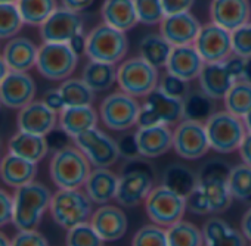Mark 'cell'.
I'll return each mask as SVG.
<instances>
[{"mask_svg":"<svg viewBox=\"0 0 251 246\" xmlns=\"http://www.w3.org/2000/svg\"><path fill=\"white\" fill-rule=\"evenodd\" d=\"M0 246H12V240H9L3 231H0Z\"/></svg>","mask_w":251,"mask_h":246,"instance_id":"obj_61","label":"cell"},{"mask_svg":"<svg viewBox=\"0 0 251 246\" xmlns=\"http://www.w3.org/2000/svg\"><path fill=\"white\" fill-rule=\"evenodd\" d=\"M241 231L245 236V239L251 242V206L242 215V220H241Z\"/></svg>","mask_w":251,"mask_h":246,"instance_id":"obj_57","label":"cell"},{"mask_svg":"<svg viewBox=\"0 0 251 246\" xmlns=\"http://www.w3.org/2000/svg\"><path fill=\"white\" fill-rule=\"evenodd\" d=\"M49 211L59 227L70 230L90 220L93 214V202L84 190L58 189L52 195Z\"/></svg>","mask_w":251,"mask_h":246,"instance_id":"obj_4","label":"cell"},{"mask_svg":"<svg viewBox=\"0 0 251 246\" xmlns=\"http://www.w3.org/2000/svg\"><path fill=\"white\" fill-rule=\"evenodd\" d=\"M0 148H2V137H0ZM0 161H2V157H0Z\"/></svg>","mask_w":251,"mask_h":246,"instance_id":"obj_63","label":"cell"},{"mask_svg":"<svg viewBox=\"0 0 251 246\" xmlns=\"http://www.w3.org/2000/svg\"><path fill=\"white\" fill-rule=\"evenodd\" d=\"M138 97H133L121 90L108 94L99 105V118L103 126L114 132H129L138 124L141 112Z\"/></svg>","mask_w":251,"mask_h":246,"instance_id":"obj_9","label":"cell"},{"mask_svg":"<svg viewBox=\"0 0 251 246\" xmlns=\"http://www.w3.org/2000/svg\"><path fill=\"white\" fill-rule=\"evenodd\" d=\"M232 37V52L241 58L251 56V21L241 25L230 33Z\"/></svg>","mask_w":251,"mask_h":246,"instance_id":"obj_46","label":"cell"},{"mask_svg":"<svg viewBox=\"0 0 251 246\" xmlns=\"http://www.w3.org/2000/svg\"><path fill=\"white\" fill-rule=\"evenodd\" d=\"M14 217V196L5 189H0V227L12 223Z\"/></svg>","mask_w":251,"mask_h":246,"instance_id":"obj_50","label":"cell"},{"mask_svg":"<svg viewBox=\"0 0 251 246\" xmlns=\"http://www.w3.org/2000/svg\"><path fill=\"white\" fill-rule=\"evenodd\" d=\"M124 134L117 140L118 143V149H120V155L123 158H126L127 161H133V159H139L141 152H139V146H138V140H136V132L135 133H127L123 132Z\"/></svg>","mask_w":251,"mask_h":246,"instance_id":"obj_47","label":"cell"},{"mask_svg":"<svg viewBox=\"0 0 251 246\" xmlns=\"http://www.w3.org/2000/svg\"><path fill=\"white\" fill-rule=\"evenodd\" d=\"M0 108H2V102H0Z\"/></svg>","mask_w":251,"mask_h":246,"instance_id":"obj_64","label":"cell"},{"mask_svg":"<svg viewBox=\"0 0 251 246\" xmlns=\"http://www.w3.org/2000/svg\"><path fill=\"white\" fill-rule=\"evenodd\" d=\"M129 52V39L126 33L102 22L87 33L86 56L89 61H99L117 65Z\"/></svg>","mask_w":251,"mask_h":246,"instance_id":"obj_5","label":"cell"},{"mask_svg":"<svg viewBox=\"0 0 251 246\" xmlns=\"http://www.w3.org/2000/svg\"><path fill=\"white\" fill-rule=\"evenodd\" d=\"M144 105L154 112L161 124H179L183 119V102L180 99L167 96L158 87L145 97Z\"/></svg>","mask_w":251,"mask_h":246,"instance_id":"obj_29","label":"cell"},{"mask_svg":"<svg viewBox=\"0 0 251 246\" xmlns=\"http://www.w3.org/2000/svg\"><path fill=\"white\" fill-rule=\"evenodd\" d=\"M225 65L229 71V74L235 78V80H241L242 72H244V65H245V58H241L238 55H230L226 61Z\"/></svg>","mask_w":251,"mask_h":246,"instance_id":"obj_53","label":"cell"},{"mask_svg":"<svg viewBox=\"0 0 251 246\" xmlns=\"http://www.w3.org/2000/svg\"><path fill=\"white\" fill-rule=\"evenodd\" d=\"M164 14L173 15V14H182L189 12L195 3V0H161Z\"/></svg>","mask_w":251,"mask_h":246,"instance_id":"obj_51","label":"cell"},{"mask_svg":"<svg viewBox=\"0 0 251 246\" xmlns=\"http://www.w3.org/2000/svg\"><path fill=\"white\" fill-rule=\"evenodd\" d=\"M204 64V59L194 45L176 46L172 50V55L166 65V71L191 83L192 80H198Z\"/></svg>","mask_w":251,"mask_h":246,"instance_id":"obj_24","label":"cell"},{"mask_svg":"<svg viewBox=\"0 0 251 246\" xmlns=\"http://www.w3.org/2000/svg\"><path fill=\"white\" fill-rule=\"evenodd\" d=\"M89 221L103 242L120 240L129 227V220L124 211L120 206L109 203L99 205V208L93 211Z\"/></svg>","mask_w":251,"mask_h":246,"instance_id":"obj_19","label":"cell"},{"mask_svg":"<svg viewBox=\"0 0 251 246\" xmlns=\"http://www.w3.org/2000/svg\"><path fill=\"white\" fill-rule=\"evenodd\" d=\"M158 89L166 93L167 96H172V97H176V99H180L183 100L186 97V94L191 91V86H189V81L183 80V78H179L170 72H164L161 77H160V81H158Z\"/></svg>","mask_w":251,"mask_h":246,"instance_id":"obj_45","label":"cell"},{"mask_svg":"<svg viewBox=\"0 0 251 246\" xmlns=\"http://www.w3.org/2000/svg\"><path fill=\"white\" fill-rule=\"evenodd\" d=\"M90 167L92 164L75 145H65L53 152L49 174L58 189H80L92 171Z\"/></svg>","mask_w":251,"mask_h":246,"instance_id":"obj_2","label":"cell"},{"mask_svg":"<svg viewBox=\"0 0 251 246\" xmlns=\"http://www.w3.org/2000/svg\"><path fill=\"white\" fill-rule=\"evenodd\" d=\"M120 177L109 168H93L84 183V192L96 205H105L115 199Z\"/></svg>","mask_w":251,"mask_h":246,"instance_id":"obj_25","label":"cell"},{"mask_svg":"<svg viewBox=\"0 0 251 246\" xmlns=\"http://www.w3.org/2000/svg\"><path fill=\"white\" fill-rule=\"evenodd\" d=\"M173 149L188 161L202 158L211 149L204 122L182 119L173 130Z\"/></svg>","mask_w":251,"mask_h":246,"instance_id":"obj_13","label":"cell"},{"mask_svg":"<svg viewBox=\"0 0 251 246\" xmlns=\"http://www.w3.org/2000/svg\"><path fill=\"white\" fill-rule=\"evenodd\" d=\"M73 140L95 168H109L121 157L117 140L98 127L81 133Z\"/></svg>","mask_w":251,"mask_h":246,"instance_id":"obj_12","label":"cell"},{"mask_svg":"<svg viewBox=\"0 0 251 246\" xmlns=\"http://www.w3.org/2000/svg\"><path fill=\"white\" fill-rule=\"evenodd\" d=\"M223 102L226 111L242 118L251 109V84L244 80H236Z\"/></svg>","mask_w":251,"mask_h":246,"instance_id":"obj_39","label":"cell"},{"mask_svg":"<svg viewBox=\"0 0 251 246\" xmlns=\"http://www.w3.org/2000/svg\"><path fill=\"white\" fill-rule=\"evenodd\" d=\"M241 80L247 81L251 84V56L245 59V65H244V72H242V77Z\"/></svg>","mask_w":251,"mask_h":246,"instance_id":"obj_58","label":"cell"},{"mask_svg":"<svg viewBox=\"0 0 251 246\" xmlns=\"http://www.w3.org/2000/svg\"><path fill=\"white\" fill-rule=\"evenodd\" d=\"M68 45L71 46V49H73L78 56L86 55V47H87V34H84V33L77 34L73 40H70V43H68Z\"/></svg>","mask_w":251,"mask_h":246,"instance_id":"obj_56","label":"cell"},{"mask_svg":"<svg viewBox=\"0 0 251 246\" xmlns=\"http://www.w3.org/2000/svg\"><path fill=\"white\" fill-rule=\"evenodd\" d=\"M208 12L211 22L230 33L251 20L250 0H211Z\"/></svg>","mask_w":251,"mask_h":246,"instance_id":"obj_20","label":"cell"},{"mask_svg":"<svg viewBox=\"0 0 251 246\" xmlns=\"http://www.w3.org/2000/svg\"><path fill=\"white\" fill-rule=\"evenodd\" d=\"M242 121H244V126H245L247 132H251V109L242 116Z\"/></svg>","mask_w":251,"mask_h":246,"instance_id":"obj_60","label":"cell"},{"mask_svg":"<svg viewBox=\"0 0 251 246\" xmlns=\"http://www.w3.org/2000/svg\"><path fill=\"white\" fill-rule=\"evenodd\" d=\"M17 3H0V39H12L24 27Z\"/></svg>","mask_w":251,"mask_h":246,"instance_id":"obj_41","label":"cell"},{"mask_svg":"<svg viewBox=\"0 0 251 246\" xmlns=\"http://www.w3.org/2000/svg\"><path fill=\"white\" fill-rule=\"evenodd\" d=\"M36 90V83L28 72L9 71L0 84V102L3 106L20 111L34 100Z\"/></svg>","mask_w":251,"mask_h":246,"instance_id":"obj_16","label":"cell"},{"mask_svg":"<svg viewBox=\"0 0 251 246\" xmlns=\"http://www.w3.org/2000/svg\"><path fill=\"white\" fill-rule=\"evenodd\" d=\"M227 184L233 199L248 201L251 199V167L247 164L230 168Z\"/></svg>","mask_w":251,"mask_h":246,"instance_id":"obj_40","label":"cell"},{"mask_svg":"<svg viewBox=\"0 0 251 246\" xmlns=\"http://www.w3.org/2000/svg\"><path fill=\"white\" fill-rule=\"evenodd\" d=\"M37 174V164L24 159L12 152H8L0 161V179L9 187H21L34 181Z\"/></svg>","mask_w":251,"mask_h":246,"instance_id":"obj_28","label":"cell"},{"mask_svg":"<svg viewBox=\"0 0 251 246\" xmlns=\"http://www.w3.org/2000/svg\"><path fill=\"white\" fill-rule=\"evenodd\" d=\"M138 20L144 25H160L164 20V8L161 0H133Z\"/></svg>","mask_w":251,"mask_h":246,"instance_id":"obj_43","label":"cell"},{"mask_svg":"<svg viewBox=\"0 0 251 246\" xmlns=\"http://www.w3.org/2000/svg\"><path fill=\"white\" fill-rule=\"evenodd\" d=\"M18 0H0V3H17Z\"/></svg>","mask_w":251,"mask_h":246,"instance_id":"obj_62","label":"cell"},{"mask_svg":"<svg viewBox=\"0 0 251 246\" xmlns=\"http://www.w3.org/2000/svg\"><path fill=\"white\" fill-rule=\"evenodd\" d=\"M78 58L68 43H43L39 46L36 68L48 80L64 81L75 71Z\"/></svg>","mask_w":251,"mask_h":246,"instance_id":"obj_10","label":"cell"},{"mask_svg":"<svg viewBox=\"0 0 251 246\" xmlns=\"http://www.w3.org/2000/svg\"><path fill=\"white\" fill-rule=\"evenodd\" d=\"M154 189V171L150 164L133 159L120 174L115 201L120 206L135 208L144 203Z\"/></svg>","mask_w":251,"mask_h":246,"instance_id":"obj_3","label":"cell"},{"mask_svg":"<svg viewBox=\"0 0 251 246\" xmlns=\"http://www.w3.org/2000/svg\"><path fill=\"white\" fill-rule=\"evenodd\" d=\"M39 46L28 37H12L5 45L2 56L9 71L28 72L37 64Z\"/></svg>","mask_w":251,"mask_h":246,"instance_id":"obj_22","label":"cell"},{"mask_svg":"<svg viewBox=\"0 0 251 246\" xmlns=\"http://www.w3.org/2000/svg\"><path fill=\"white\" fill-rule=\"evenodd\" d=\"M144 205L151 223L164 228L183 220L186 211L185 196L173 192L164 184L154 187Z\"/></svg>","mask_w":251,"mask_h":246,"instance_id":"obj_11","label":"cell"},{"mask_svg":"<svg viewBox=\"0 0 251 246\" xmlns=\"http://www.w3.org/2000/svg\"><path fill=\"white\" fill-rule=\"evenodd\" d=\"M160 74L142 56L129 58L117 67V84L121 91L133 97H147L158 87Z\"/></svg>","mask_w":251,"mask_h":246,"instance_id":"obj_7","label":"cell"},{"mask_svg":"<svg viewBox=\"0 0 251 246\" xmlns=\"http://www.w3.org/2000/svg\"><path fill=\"white\" fill-rule=\"evenodd\" d=\"M8 72H9V68H8V65H6V62H5L3 56L0 55V84H2V81H3L5 77L8 75Z\"/></svg>","mask_w":251,"mask_h":246,"instance_id":"obj_59","label":"cell"},{"mask_svg":"<svg viewBox=\"0 0 251 246\" xmlns=\"http://www.w3.org/2000/svg\"><path fill=\"white\" fill-rule=\"evenodd\" d=\"M99 112L92 105L89 106H65L58 113V124L61 132L74 139L81 133L98 127Z\"/></svg>","mask_w":251,"mask_h":246,"instance_id":"obj_23","label":"cell"},{"mask_svg":"<svg viewBox=\"0 0 251 246\" xmlns=\"http://www.w3.org/2000/svg\"><path fill=\"white\" fill-rule=\"evenodd\" d=\"M84 83L95 91H106L117 83V67L106 62L89 61L81 72Z\"/></svg>","mask_w":251,"mask_h":246,"instance_id":"obj_32","label":"cell"},{"mask_svg":"<svg viewBox=\"0 0 251 246\" xmlns=\"http://www.w3.org/2000/svg\"><path fill=\"white\" fill-rule=\"evenodd\" d=\"M230 168L220 159L205 162L198 173V184L202 189L210 212H223L232 203V193L227 184Z\"/></svg>","mask_w":251,"mask_h":246,"instance_id":"obj_8","label":"cell"},{"mask_svg":"<svg viewBox=\"0 0 251 246\" xmlns=\"http://www.w3.org/2000/svg\"><path fill=\"white\" fill-rule=\"evenodd\" d=\"M93 2L95 0H61L64 8H67L73 12H78V14L89 9L93 5Z\"/></svg>","mask_w":251,"mask_h":246,"instance_id":"obj_54","label":"cell"},{"mask_svg":"<svg viewBox=\"0 0 251 246\" xmlns=\"http://www.w3.org/2000/svg\"><path fill=\"white\" fill-rule=\"evenodd\" d=\"M12 246H49L46 237L37 230H18Z\"/></svg>","mask_w":251,"mask_h":246,"instance_id":"obj_49","label":"cell"},{"mask_svg":"<svg viewBox=\"0 0 251 246\" xmlns=\"http://www.w3.org/2000/svg\"><path fill=\"white\" fill-rule=\"evenodd\" d=\"M84 21L78 12L64 6L58 8L40 27L43 43H70L77 34L83 33Z\"/></svg>","mask_w":251,"mask_h":246,"instance_id":"obj_15","label":"cell"},{"mask_svg":"<svg viewBox=\"0 0 251 246\" xmlns=\"http://www.w3.org/2000/svg\"><path fill=\"white\" fill-rule=\"evenodd\" d=\"M185 199H186V209L191 211L192 214H195V215L210 214V208H208L207 198H205L202 189L200 187V184Z\"/></svg>","mask_w":251,"mask_h":246,"instance_id":"obj_48","label":"cell"},{"mask_svg":"<svg viewBox=\"0 0 251 246\" xmlns=\"http://www.w3.org/2000/svg\"><path fill=\"white\" fill-rule=\"evenodd\" d=\"M105 24L123 33H127L139 24L133 0H105L100 8Z\"/></svg>","mask_w":251,"mask_h":246,"instance_id":"obj_27","label":"cell"},{"mask_svg":"<svg viewBox=\"0 0 251 246\" xmlns=\"http://www.w3.org/2000/svg\"><path fill=\"white\" fill-rule=\"evenodd\" d=\"M173 46L158 33L147 34L139 42V56H142L148 64L155 67L157 69L166 68L169 58L172 55Z\"/></svg>","mask_w":251,"mask_h":246,"instance_id":"obj_33","label":"cell"},{"mask_svg":"<svg viewBox=\"0 0 251 246\" xmlns=\"http://www.w3.org/2000/svg\"><path fill=\"white\" fill-rule=\"evenodd\" d=\"M43 102L48 108H50L53 112L59 113L65 108V102L62 99V94L59 89H50L43 94Z\"/></svg>","mask_w":251,"mask_h":246,"instance_id":"obj_52","label":"cell"},{"mask_svg":"<svg viewBox=\"0 0 251 246\" xmlns=\"http://www.w3.org/2000/svg\"><path fill=\"white\" fill-rule=\"evenodd\" d=\"M210 148L219 154H232L239 149L247 129L242 118L230 113L229 111L214 112L205 122Z\"/></svg>","mask_w":251,"mask_h":246,"instance_id":"obj_6","label":"cell"},{"mask_svg":"<svg viewBox=\"0 0 251 246\" xmlns=\"http://www.w3.org/2000/svg\"><path fill=\"white\" fill-rule=\"evenodd\" d=\"M65 106H89L95 102V91L84 83L83 78H67L58 87Z\"/></svg>","mask_w":251,"mask_h":246,"instance_id":"obj_38","label":"cell"},{"mask_svg":"<svg viewBox=\"0 0 251 246\" xmlns=\"http://www.w3.org/2000/svg\"><path fill=\"white\" fill-rule=\"evenodd\" d=\"M166 230L169 246H205L202 230L191 221L180 220Z\"/></svg>","mask_w":251,"mask_h":246,"instance_id":"obj_36","label":"cell"},{"mask_svg":"<svg viewBox=\"0 0 251 246\" xmlns=\"http://www.w3.org/2000/svg\"><path fill=\"white\" fill-rule=\"evenodd\" d=\"M132 246H169L167 230L154 223L144 225L135 233Z\"/></svg>","mask_w":251,"mask_h":246,"instance_id":"obj_44","label":"cell"},{"mask_svg":"<svg viewBox=\"0 0 251 246\" xmlns=\"http://www.w3.org/2000/svg\"><path fill=\"white\" fill-rule=\"evenodd\" d=\"M238 152H239V157H241L242 162L251 167V132H247Z\"/></svg>","mask_w":251,"mask_h":246,"instance_id":"obj_55","label":"cell"},{"mask_svg":"<svg viewBox=\"0 0 251 246\" xmlns=\"http://www.w3.org/2000/svg\"><path fill=\"white\" fill-rule=\"evenodd\" d=\"M194 46L205 64L225 62L230 55H233L230 31L211 21L202 24Z\"/></svg>","mask_w":251,"mask_h":246,"instance_id":"obj_14","label":"cell"},{"mask_svg":"<svg viewBox=\"0 0 251 246\" xmlns=\"http://www.w3.org/2000/svg\"><path fill=\"white\" fill-rule=\"evenodd\" d=\"M235 81L236 80L229 74L225 62L204 64L202 71L198 77L200 90H202L213 100L225 99Z\"/></svg>","mask_w":251,"mask_h":246,"instance_id":"obj_26","label":"cell"},{"mask_svg":"<svg viewBox=\"0 0 251 246\" xmlns=\"http://www.w3.org/2000/svg\"><path fill=\"white\" fill-rule=\"evenodd\" d=\"M9 152L28 159L34 164H39L49 152V142L46 136H39V134H31L25 132L15 133L9 143H8Z\"/></svg>","mask_w":251,"mask_h":246,"instance_id":"obj_30","label":"cell"},{"mask_svg":"<svg viewBox=\"0 0 251 246\" xmlns=\"http://www.w3.org/2000/svg\"><path fill=\"white\" fill-rule=\"evenodd\" d=\"M183 102V119L205 122L214 113V100L202 90H191Z\"/></svg>","mask_w":251,"mask_h":246,"instance_id":"obj_37","label":"cell"},{"mask_svg":"<svg viewBox=\"0 0 251 246\" xmlns=\"http://www.w3.org/2000/svg\"><path fill=\"white\" fill-rule=\"evenodd\" d=\"M58 124V113L45 105L43 100H33L21 108L17 116V126L20 132L48 136Z\"/></svg>","mask_w":251,"mask_h":246,"instance_id":"obj_18","label":"cell"},{"mask_svg":"<svg viewBox=\"0 0 251 246\" xmlns=\"http://www.w3.org/2000/svg\"><path fill=\"white\" fill-rule=\"evenodd\" d=\"M103 240L96 233L90 221L81 223L67 230L65 246H102Z\"/></svg>","mask_w":251,"mask_h":246,"instance_id":"obj_42","label":"cell"},{"mask_svg":"<svg viewBox=\"0 0 251 246\" xmlns=\"http://www.w3.org/2000/svg\"><path fill=\"white\" fill-rule=\"evenodd\" d=\"M158 27H160L158 33L173 47H176V46L194 45L202 24L189 11V12H182V14L166 15Z\"/></svg>","mask_w":251,"mask_h":246,"instance_id":"obj_17","label":"cell"},{"mask_svg":"<svg viewBox=\"0 0 251 246\" xmlns=\"http://www.w3.org/2000/svg\"><path fill=\"white\" fill-rule=\"evenodd\" d=\"M136 140L142 158H158L173 148V130L167 124L138 129Z\"/></svg>","mask_w":251,"mask_h":246,"instance_id":"obj_21","label":"cell"},{"mask_svg":"<svg viewBox=\"0 0 251 246\" xmlns=\"http://www.w3.org/2000/svg\"><path fill=\"white\" fill-rule=\"evenodd\" d=\"M163 184L186 198L198 186V174L185 165L175 164L164 171Z\"/></svg>","mask_w":251,"mask_h":246,"instance_id":"obj_35","label":"cell"},{"mask_svg":"<svg viewBox=\"0 0 251 246\" xmlns=\"http://www.w3.org/2000/svg\"><path fill=\"white\" fill-rule=\"evenodd\" d=\"M17 6L25 25L40 27L56 9V0H18Z\"/></svg>","mask_w":251,"mask_h":246,"instance_id":"obj_34","label":"cell"},{"mask_svg":"<svg viewBox=\"0 0 251 246\" xmlns=\"http://www.w3.org/2000/svg\"><path fill=\"white\" fill-rule=\"evenodd\" d=\"M12 196V224L18 230H36L43 218V214L49 209L52 201L50 190L39 181H31L17 187Z\"/></svg>","mask_w":251,"mask_h":246,"instance_id":"obj_1","label":"cell"},{"mask_svg":"<svg viewBox=\"0 0 251 246\" xmlns=\"http://www.w3.org/2000/svg\"><path fill=\"white\" fill-rule=\"evenodd\" d=\"M205 246H247L242 231L235 230L222 218H210L202 225Z\"/></svg>","mask_w":251,"mask_h":246,"instance_id":"obj_31","label":"cell"}]
</instances>
